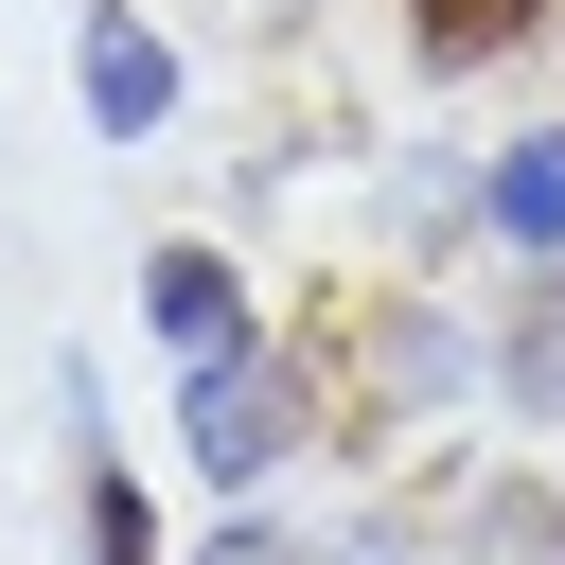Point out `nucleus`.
<instances>
[{"label": "nucleus", "instance_id": "1", "mask_svg": "<svg viewBox=\"0 0 565 565\" xmlns=\"http://www.w3.org/2000/svg\"><path fill=\"white\" fill-rule=\"evenodd\" d=\"M177 424H194V459L247 494V477H282V441L318 424V388H300V353H265V335H230V353H194V388H177Z\"/></svg>", "mask_w": 565, "mask_h": 565}, {"label": "nucleus", "instance_id": "2", "mask_svg": "<svg viewBox=\"0 0 565 565\" xmlns=\"http://www.w3.org/2000/svg\"><path fill=\"white\" fill-rule=\"evenodd\" d=\"M71 71H88V124H106V141H159V124H177V53H159V35L124 18V0H88Z\"/></svg>", "mask_w": 565, "mask_h": 565}, {"label": "nucleus", "instance_id": "3", "mask_svg": "<svg viewBox=\"0 0 565 565\" xmlns=\"http://www.w3.org/2000/svg\"><path fill=\"white\" fill-rule=\"evenodd\" d=\"M141 318H159L177 353H230V335H247V282H230V247H159V265H141Z\"/></svg>", "mask_w": 565, "mask_h": 565}, {"label": "nucleus", "instance_id": "4", "mask_svg": "<svg viewBox=\"0 0 565 565\" xmlns=\"http://www.w3.org/2000/svg\"><path fill=\"white\" fill-rule=\"evenodd\" d=\"M477 212H494V230H512V247H530V265H547V247H565V124H547V141H512V159H494V194H477Z\"/></svg>", "mask_w": 565, "mask_h": 565}, {"label": "nucleus", "instance_id": "5", "mask_svg": "<svg viewBox=\"0 0 565 565\" xmlns=\"http://www.w3.org/2000/svg\"><path fill=\"white\" fill-rule=\"evenodd\" d=\"M547 0H406V35H424V71H494L512 35H530Z\"/></svg>", "mask_w": 565, "mask_h": 565}, {"label": "nucleus", "instance_id": "6", "mask_svg": "<svg viewBox=\"0 0 565 565\" xmlns=\"http://www.w3.org/2000/svg\"><path fill=\"white\" fill-rule=\"evenodd\" d=\"M88 565H159V512H141V477L88 441Z\"/></svg>", "mask_w": 565, "mask_h": 565}, {"label": "nucleus", "instance_id": "7", "mask_svg": "<svg viewBox=\"0 0 565 565\" xmlns=\"http://www.w3.org/2000/svg\"><path fill=\"white\" fill-rule=\"evenodd\" d=\"M194 565H318V547H282V530H230V547H194Z\"/></svg>", "mask_w": 565, "mask_h": 565}, {"label": "nucleus", "instance_id": "8", "mask_svg": "<svg viewBox=\"0 0 565 565\" xmlns=\"http://www.w3.org/2000/svg\"><path fill=\"white\" fill-rule=\"evenodd\" d=\"M265 18H300V0H265Z\"/></svg>", "mask_w": 565, "mask_h": 565}]
</instances>
